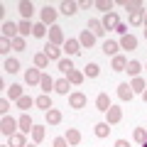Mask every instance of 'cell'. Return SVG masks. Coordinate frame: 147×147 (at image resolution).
<instances>
[{"instance_id":"obj_1","label":"cell","mask_w":147,"mask_h":147,"mask_svg":"<svg viewBox=\"0 0 147 147\" xmlns=\"http://www.w3.org/2000/svg\"><path fill=\"white\" fill-rule=\"evenodd\" d=\"M17 130H20V125H17V120H15V118L3 115V120H0V132H3L5 137H12Z\"/></svg>"},{"instance_id":"obj_2","label":"cell","mask_w":147,"mask_h":147,"mask_svg":"<svg viewBox=\"0 0 147 147\" xmlns=\"http://www.w3.org/2000/svg\"><path fill=\"white\" fill-rule=\"evenodd\" d=\"M86 103H88V98H86V93H81V91H74V93H69V105L76 110L86 108Z\"/></svg>"},{"instance_id":"obj_3","label":"cell","mask_w":147,"mask_h":147,"mask_svg":"<svg viewBox=\"0 0 147 147\" xmlns=\"http://www.w3.org/2000/svg\"><path fill=\"white\" fill-rule=\"evenodd\" d=\"M64 32H61V27L59 25H54V27H49V44H57V47H64Z\"/></svg>"},{"instance_id":"obj_4","label":"cell","mask_w":147,"mask_h":147,"mask_svg":"<svg viewBox=\"0 0 147 147\" xmlns=\"http://www.w3.org/2000/svg\"><path fill=\"white\" fill-rule=\"evenodd\" d=\"M100 22H103V30H113V32H115L118 25H120V17H118V12L113 10V12H108V15H103Z\"/></svg>"},{"instance_id":"obj_5","label":"cell","mask_w":147,"mask_h":147,"mask_svg":"<svg viewBox=\"0 0 147 147\" xmlns=\"http://www.w3.org/2000/svg\"><path fill=\"white\" fill-rule=\"evenodd\" d=\"M123 120V108H118V105H110L108 113H105V123L108 125H115V123Z\"/></svg>"},{"instance_id":"obj_6","label":"cell","mask_w":147,"mask_h":147,"mask_svg":"<svg viewBox=\"0 0 147 147\" xmlns=\"http://www.w3.org/2000/svg\"><path fill=\"white\" fill-rule=\"evenodd\" d=\"M17 125H20V132H25V135H32V130H34V123H32V118L27 113H22L17 118Z\"/></svg>"},{"instance_id":"obj_7","label":"cell","mask_w":147,"mask_h":147,"mask_svg":"<svg viewBox=\"0 0 147 147\" xmlns=\"http://www.w3.org/2000/svg\"><path fill=\"white\" fill-rule=\"evenodd\" d=\"M39 81H42V71H39V69H27V71H25V84L27 86H37V84H39Z\"/></svg>"},{"instance_id":"obj_8","label":"cell","mask_w":147,"mask_h":147,"mask_svg":"<svg viewBox=\"0 0 147 147\" xmlns=\"http://www.w3.org/2000/svg\"><path fill=\"white\" fill-rule=\"evenodd\" d=\"M0 30H3V37H5V39H15V37H20V30H17L15 22H7V20H5Z\"/></svg>"},{"instance_id":"obj_9","label":"cell","mask_w":147,"mask_h":147,"mask_svg":"<svg viewBox=\"0 0 147 147\" xmlns=\"http://www.w3.org/2000/svg\"><path fill=\"white\" fill-rule=\"evenodd\" d=\"M61 52H64V49L61 47H57V44H47V47H44V54H47V57H49V61H61Z\"/></svg>"},{"instance_id":"obj_10","label":"cell","mask_w":147,"mask_h":147,"mask_svg":"<svg viewBox=\"0 0 147 147\" xmlns=\"http://www.w3.org/2000/svg\"><path fill=\"white\" fill-rule=\"evenodd\" d=\"M120 49H127V52H135L137 49V37L135 34H125V37H120Z\"/></svg>"},{"instance_id":"obj_11","label":"cell","mask_w":147,"mask_h":147,"mask_svg":"<svg viewBox=\"0 0 147 147\" xmlns=\"http://www.w3.org/2000/svg\"><path fill=\"white\" fill-rule=\"evenodd\" d=\"M42 22L54 27V22H57V10H54L52 5H44V7H42Z\"/></svg>"},{"instance_id":"obj_12","label":"cell","mask_w":147,"mask_h":147,"mask_svg":"<svg viewBox=\"0 0 147 147\" xmlns=\"http://www.w3.org/2000/svg\"><path fill=\"white\" fill-rule=\"evenodd\" d=\"M17 10H20L22 20H30V17H32V12H34V5H32V0H20Z\"/></svg>"},{"instance_id":"obj_13","label":"cell","mask_w":147,"mask_h":147,"mask_svg":"<svg viewBox=\"0 0 147 147\" xmlns=\"http://www.w3.org/2000/svg\"><path fill=\"white\" fill-rule=\"evenodd\" d=\"M79 44L84 49H91L96 44V34H93V32H88V30H84V32H81V37H79Z\"/></svg>"},{"instance_id":"obj_14","label":"cell","mask_w":147,"mask_h":147,"mask_svg":"<svg viewBox=\"0 0 147 147\" xmlns=\"http://www.w3.org/2000/svg\"><path fill=\"white\" fill-rule=\"evenodd\" d=\"M86 30H88V32H93L96 37H103V34H105V30H103V22H100V20H96V17H91V20H88Z\"/></svg>"},{"instance_id":"obj_15","label":"cell","mask_w":147,"mask_h":147,"mask_svg":"<svg viewBox=\"0 0 147 147\" xmlns=\"http://www.w3.org/2000/svg\"><path fill=\"white\" fill-rule=\"evenodd\" d=\"M59 10H61L66 17H71V15H76V12H79V3H74V0H64L61 5H59Z\"/></svg>"},{"instance_id":"obj_16","label":"cell","mask_w":147,"mask_h":147,"mask_svg":"<svg viewBox=\"0 0 147 147\" xmlns=\"http://www.w3.org/2000/svg\"><path fill=\"white\" fill-rule=\"evenodd\" d=\"M44 123H47V125H59V123H61V110H57V108L47 110V113H44Z\"/></svg>"},{"instance_id":"obj_17","label":"cell","mask_w":147,"mask_h":147,"mask_svg":"<svg viewBox=\"0 0 147 147\" xmlns=\"http://www.w3.org/2000/svg\"><path fill=\"white\" fill-rule=\"evenodd\" d=\"M64 52H66L69 57H76V54H81V44H79V39H66V42H64Z\"/></svg>"},{"instance_id":"obj_18","label":"cell","mask_w":147,"mask_h":147,"mask_svg":"<svg viewBox=\"0 0 147 147\" xmlns=\"http://www.w3.org/2000/svg\"><path fill=\"white\" fill-rule=\"evenodd\" d=\"M118 49H120V44L113 42V39H105L103 42V54L105 57H118Z\"/></svg>"},{"instance_id":"obj_19","label":"cell","mask_w":147,"mask_h":147,"mask_svg":"<svg viewBox=\"0 0 147 147\" xmlns=\"http://www.w3.org/2000/svg\"><path fill=\"white\" fill-rule=\"evenodd\" d=\"M34 105H37V108H42L44 113H47V110H52V108H54V105H52V98H49L47 93H42V96H37V98H34Z\"/></svg>"},{"instance_id":"obj_20","label":"cell","mask_w":147,"mask_h":147,"mask_svg":"<svg viewBox=\"0 0 147 147\" xmlns=\"http://www.w3.org/2000/svg\"><path fill=\"white\" fill-rule=\"evenodd\" d=\"M96 108H98L100 113H108V108H110V98H108V93H98V96H96Z\"/></svg>"},{"instance_id":"obj_21","label":"cell","mask_w":147,"mask_h":147,"mask_svg":"<svg viewBox=\"0 0 147 147\" xmlns=\"http://www.w3.org/2000/svg\"><path fill=\"white\" fill-rule=\"evenodd\" d=\"M132 96H135V93H132L130 84H120V86H118V98H120V100H127V103H130Z\"/></svg>"},{"instance_id":"obj_22","label":"cell","mask_w":147,"mask_h":147,"mask_svg":"<svg viewBox=\"0 0 147 147\" xmlns=\"http://www.w3.org/2000/svg\"><path fill=\"white\" fill-rule=\"evenodd\" d=\"M130 88H132V93H145V88H147V84H145V79L142 76H135V79L130 81Z\"/></svg>"},{"instance_id":"obj_23","label":"cell","mask_w":147,"mask_h":147,"mask_svg":"<svg viewBox=\"0 0 147 147\" xmlns=\"http://www.w3.org/2000/svg\"><path fill=\"white\" fill-rule=\"evenodd\" d=\"M54 84H57V81H54L49 74H42V81H39V86H42V93L49 96V91H54Z\"/></svg>"},{"instance_id":"obj_24","label":"cell","mask_w":147,"mask_h":147,"mask_svg":"<svg viewBox=\"0 0 147 147\" xmlns=\"http://www.w3.org/2000/svg\"><path fill=\"white\" fill-rule=\"evenodd\" d=\"M66 79H69V84H71V86H81V84H84V79H86V74L79 71V69H74Z\"/></svg>"},{"instance_id":"obj_25","label":"cell","mask_w":147,"mask_h":147,"mask_svg":"<svg viewBox=\"0 0 147 147\" xmlns=\"http://www.w3.org/2000/svg\"><path fill=\"white\" fill-rule=\"evenodd\" d=\"M125 66H127V59L123 57V54L113 57V61H110V69H113V71H125Z\"/></svg>"},{"instance_id":"obj_26","label":"cell","mask_w":147,"mask_h":147,"mask_svg":"<svg viewBox=\"0 0 147 147\" xmlns=\"http://www.w3.org/2000/svg\"><path fill=\"white\" fill-rule=\"evenodd\" d=\"M125 71L130 74L132 79H135V76H140V71H142V64L137 61V59H130V61H127V66H125Z\"/></svg>"},{"instance_id":"obj_27","label":"cell","mask_w":147,"mask_h":147,"mask_svg":"<svg viewBox=\"0 0 147 147\" xmlns=\"http://www.w3.org/2000/svg\"><path fill=\"white\" fill-rule=\"evenodd\" d=\"M7 140H10V142H7L10 147H27L25 132H15V135H12V137H7Z\"/></svg>"},{"instance_id":"obj_28","label":"cell","mask_w":147,"mask_h":147,"mask_svg":"<svg viewBox=\"0 0 147 147\" xmlns=\"http://www.w3.org/2000/svg\"><path fill=\"white\" fill-rule=\"evenodd\" d=\"M17 30H20V37H30L32 30H34V25H32L30 20H20L17 22Z\"/></svg>"},{"instance_id":"obj_29","label":"cell","mask_w":147,"mask_h":147,"mask_svg":"<svg viewBox=\"0 0 147 147\" xmlns=\"http://www.w3.org/2000/svg\"><path fill=\"white\" fill-rule=\"evenodd\" d=\"M64 137H66V142H69V145H79V142H81V132L76 130V127H69Z\"/></svg>"},{"instance_id":"obj_30","label":"cell","mask_w":147,"mask_h":147,"mask_svg":"<svg viewBox=\"0 0 147 147\" xmlns=\"http://www.w3.org/2000/svg\"><path fill=\"white\" fill-rule=\"evenodd\" d=\"M32 105H34V98H32V96H22V98L17 100V108H20L22 113H27V110H30Z\"/></svg>"},{"instance_id":"obj_31","label":"cell","mask_w":147,"mask_h":147,"mask_svg":"<svg viewBox=\"0 0 147 147\" xmlns=\"http://www.w3.org/2000/svg\"><path fill=\"white\" fill-rule=\"evenodd\" d=\"M34 66H37V69H47V66H49V57H47L44 52H37V54H34Z\"/></svg>"},{"instance_id":"obj_32","label":"cell","mask_w":147,"mask_h":147,"mask_svg":"<svg viewBox=\"0 0 147 147\" xmlns=\"http://www.w3.org/2000/svg\"><path fill=\"white\" fill-rule=\"evenodd\" d=\"M3 69H5L7 74H17V71H20V61L7 57V59H5V64H3Z\"/></svg>"},{"instance_id":"obj_33","label":"cell","mask_w":147,"mask_h":147,"mask_svg":"<svg viewBox=\"0 0 147 147\" xmlns=\"http://www.w3.org/2000/svg\"><path fill=\"white\" fill-rule=\"evenodd\" d=\"M93 132H96V137H108L110 135V125L108 123H96Z\"/></svg>"},{"instance_id":"obj_34","label":"cell","mask_w":147,"mask_h":147,"mask_svg":"<svg viewBox=\"0 0 147 147\" xmlns=\"http://www.w3.org/2000/svg\"><path fill=\"white\" fill-rule=\"evenodd\" d=\"M132 140L140 142V145H145L147 142V127H135V130H132Z\"/></svg>"},{"instance_id":"obj_35","label":"cell","mask_w":147,"mask_h":147,"mask_svg":"<svg viewBox=\"0 0 147 147\" xmlns=\"http://www.w3.org/2000/svg\"><path fill=\"white\" fill-rule=\"evenodd\" d=\"M123 7L130 12H137V10H145V5H142L140 0H123Z\"/></svg>"},{"instance_id":"obj_36","label":"cell","mask_w":147,"mask_h":147,"mask_svg":"<svg viewBox=\"0 0 147 147\" xmlns=\"http://www.w3.org/2000/svg\"><path fill=\"white\" fill-rule=\"evenodd\" d=\"M84 74H86V76H88V79H96V76H98V74H100V66H98V64H96V61H91V64H86Z\"/></svg>"},{"instance_id":"obj_37","label":"cell","mask_w":147,"mask_h":147,"mask_svg":"<svg viewBox=\"0 0 147 147\" xmlns=\"http://www.w3.org/2000/svg\"><path fill=\"white\" fill-rule=\"evenodd\" d=\"M130 25H132V27H137V25H145V10L130 12Z\"/></svg>"},{"instance_id":"obj_38","label":"cell","mask_w":147,"mask_h":147,"mask_svg":"<svg viewBox=\"0 0 147 147\" xmlns=\"http://www.w3.org/2000/svg\"><path fill=\"white\" fill-rule=\"evenodd\" d=\"M93 5L98 7V10H103L105 15H108V12H113V5H115V3H113V0H96Z\"/></svg>"},{"instance_id":"obj_39","label":"cell","mask_w":147,"mask_h":147,"mask_svg":"<svg viewBox=\"0 0 147 147\" xmlns=\"http://www.w3.org/2000/svg\"><path fill=\"white\" fill-rule=\"evenodd\" d=\"M7 96H10L12 100H20L22 96H25V93H22V86H20V84H12L10 88H7Z\"/></svg>"},{"instance_id":"obj_40","label":"cell","mask_w":147,"mask_h":147,"mask_svg":"<svg viewBox=\"0 0 147 147\" xmlns=\"http://www.w3.org/2000/svg\"><path fill=\"white\" fill-rule=\"evenodd\" d=\"M69 86H71V84H69V79H59L57 84H54V91L61 93V96H66V93H69Z\"/></svg>"},{"instance_id":"obj_41","label":"cell","mask_w":147,"mask_h":147,"mask_svg":"<svg viewBox=\"0 0 147 147\" xmlns=\"http://www.w3.org/2000/svg\"><path fill=\"white\" fill-rule=\"evenodd\" d=\"M44 135H47V130H44L42 125H34V130H32V140H34V145H39V142L44 140Z\"/></svg>"},{"instance_id":"obj_42","label":"cell","mask_w":147,"mask_h":147,"mask_svg":"<svg viewBox=\"0 0 147 147\" xmlns=\"http://www.w3.org/2000/svg\"><path fill=\"white\" fill-rule=\"evenodd\" d=\"M57 66H59V71H61L64 76H69V74L74 71V64H71V59H61V61H59Z\"/></svg>"},{"instance_id":"obj_43","label":"cell","mask_w":147,"mask_h":147,"mask_svg":"<svg viewBox=\"0 0 147 147\" xmlns=\"http://www.w3.org/2000/svg\"><path fill=\"white\" fill-rule=\"evenodd\" d=\"M32 37H47V25L44 22H34V30H32Z\"/></svg>"},{"instance_id":"obj_44","label":"cell","mask_w":147,"mask_h":147,"mask_svg":"<svg viewBox=\"0 0 147 147\" xmlns=\"http://www.w3.org/2000/svg\"><path fill=\"white\" fill-rule=\"evenodd\" d=\"M12 49H15V52H25V49H27L25 37H15V39H12Z\"/></svg>"},{"instance_id":"obj_45","label":"cell","mask_w":147,"mask_h":147,"mask_svg":"<svg viewBox=\"0 0 147 147\" xmlns=\"http://www.w3.org/2000/svg\"><path fill=\"white\" fill-rule=\"evenodd\" d=\"M12 49V39H5V37H0V54H7Z\"/></svg>"},{"instance_id":"obj_46","label":"cell","mask_w":147,"mask_h":147,"mask_svg":"<svg viewBox=\"0 0 147 147\" xmlns=\"http://www.w3.org/2000/svg\"><path fill=\"white\" fill-rule=\"evenodd\" d=\"M0 113H3V115L10 113V100H7V98H0Z\"/></svg>"},{"instance_id":"obj_47","label":"cell","mask_w":147,"mask_h":147,"mask_svg":"<svg viewBox=\"0 0 147 147\" xmlns=\"http://www.w3.org/2000/svg\"><path fill=\"white\" fill-rule=\"evenodd\" d=\"M52 147H69V142H66V137H57L52 142Z\"/></svg>"},{"instance_id":"obj_48","label":"cell","mask_w":147,"mask_h":147,"mask_svg":"<svg viewBox=\"0 0 147 147\" xmlns=\"http://www.w3.org/2000/svg\"><path fill=\"white\" fill-rule=\"evenodd\" d=\"M118 34H120V37H125V34H130V32H127V25H125V22H120V25H118Z\"/></svg>"},{"instance_id":"obj_49","label":"cell","mask_w":147,"mask_h":147,"mask_svg":"<svg viewBox=\"0 0 147 147\" xmlns=\"http://www.w3.org/2000/svg\"><path fill=\"white\" fill-rule=\"evenodd\" d=\"M91 5H93V3H91V0H84V3H79V10H88Z\"/></svg>"},{"instance_id":"obj_50","label":"cell","mask_w":147,"mask_h":147,"mask_svg":"<svg viewBox=\"0 0 147 147\" xmlns=\"http://www.w3.org/2000/svg\"><path fill=\"white\" fill-rule=\"evenodd\" d=\"M113 147H130V142H127V140H115Z\"/></svg>"},{"instance_id":"obj_51","label":"cell","mask_w":147,"mask_h":147,"mask_svg":"<svg viewBox=\"0 0 147 147\" xmlns=\"http://www.w3.org/2000/svg\"><path fill=\"white\" fill-rule=\"evenodd\" d=\"M142 100H145V103H147V88H145V93H142Z\"/></svg>"},{"instance_id":"obj_52","label":"cell","mask_w":147,"mask_h":147,"mask_svg":"<svg viewBox=\"0 0 147 147\" xmlns=\"http://www.w3.org/2000/svg\"><path fill=\"white\" fill-rule=\"evenodd\" d=\"M145 27H147V10H145Z\"/></svg>"},{"instance_id":"obj_53","label":"cell","mask_w":147,"mask_h":147,"mask_svg":"<svg viewBox=\"0 0 147 147\" xmlns=\"http://www.w3.org/2000/svg\"><path fill=\"white\" fill-rule=\"evenodd\" d=\"M145 37H147V27H145Z\"/></svg>"},{"instance_id":"obj_54","label":"cell","mask_w":147,"mask_h":147,"mask_svg":"<svg viewBox=\"0 0 147 147\" xmlns=\"http://www.w3.org/2000/svg\"><path fill=\"white\" fill-rule=\"evenodd\" d=\"M27 147H37V145H27Z\"/></svg>"},{"instance_id":"obj_55","label":"cell","mask_w":147,"mask_h":147,"mask_svg":"<svg viewBox=\"0 0 147 147\" xmlns=\"http://www.w3.org/2000/svg\"><path fill=\"white\" fill-rule=\"evenodd\" d=\"M3 147H10V145H3Z\"/></svg>"}]
</instances>
